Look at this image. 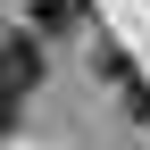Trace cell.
Returning a JSON list of instances; mask_svg holds the SVG:
<instances>
[{"label":"cell","instance_id":"1","mask_svg":"<svg viewBox=\"0 0 150 150\" xmlns=\"http://www.w3.org/2000/svg\"><path fill=\"white\" fill-rule=\"evenodd\" d=\"M33 83H42V42L33 33H8L0 42V125H17V108L33 100Z\"/></svg>","mask_w":150,"mask_h":150},{"label":"cell","instance_id":"2","mask_svg":"<svg viewBox=\"0 0 150 150\" xmlns=\"http://www.w3.org/2000/svg\"><path fill=\"white\" fill-rule=\"evenodd\" d=\"M33 25H75V0H42V8H33Z\"/></svg>","mask_w":150,"mask_h":150}]
</instances>
